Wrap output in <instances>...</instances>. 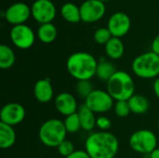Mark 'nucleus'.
Wrapping results in <instances>:
<instances>
[{
    "label": "nucleus",
    "mask_w": 159,
    "mask_h": 158,
    "mask_svg": "<svg viewBox=\"0 0 159 158\" xmlns=\"http://www.w3.org/2000/svg\"><path fill=\"white\" fill-rule=\"evenodd\" d=\"M118 149L117 138L109 131L91 133L85 142V151L90 158H114Z\"/></svg>",
    "instance_id": "nucleus-1"
},
{
    "label": "nucleus",
    "mask_w": 159,
    "mask_h": 158,
    "mask_svg": "<svg viewBox=\"0 0 159 158\" xmlns=\"http://www.w3.org/2000/svg\"><path fill=\"white\" fill-rule=\"evenodd\" d=\"M98 62L90 53L75 52L68 57L66 68L70 75L77 81L90 80L96 75Z\"/></svg>",
    "instance_id": "nucleus-2"
},
{
    "label": "nucleus",
    "mask_w": 159,
    "mask_h": 158,
    "mask_svg": "<svg viewBox=\"0 0 159 158\" xmlns=\"http://www.w3.org/2000/svg\"><path fill=\"white\" fill-rule=\"evenodd\" d=\"M106 90L116 102L129 101L135 94V83L129 73L116 71L106 83Z\"/></svg>",
    "instance_id": "nucleus-3"
},
{
    "label": "nucleus",
    "mask_w": 159,
    "mask_h": 158,
    "mask_svg": "<svg viewBox=\"0 0 159 158\" xmlns=\"http://www.w3.org/2000/svg\"><path fill=\"white\" fill-rule=\"evenodd\" d=\"M67 133L63 121L57 118H51L45 121L38 131L40 142L50 148H57L66 140Z\"/></svg>",
    "instance_id": "nucleus-4"
},
{
    "label": "nucleus",
    "mask_w": 159,
    "mask_h": 158,
    "mask_svg": "<svg viewBox=\"0 0 159 158\" xmlns=\"http://www.w3.org/2000/svg\"><path fill=\"white\" fill-rule=\"evenodd\" d=\"M134 74L143 79H153L159 75V55L148 51L137 56L131 64Z\"/></svg>",
    "instance_id": "nucleus-5"
},
{
    "label": "nucleus",
    "mask_w": 159,
    "mask_h": 158,
    "mask_svg": "<svg viewBox=\"0 0 159 158\" xmlns=\"http://www.w3.org/2000/svg\"><path fill=\"white\" fill-rule=\"evenodd\" d=\"M129 143L134 152L143 155H150L157 148V138L152 130L140 129L131 134Z\"/></svg>",
    "instance_id": "nucleus-6"
},
{
    "label": "nucleus",
    "mask_w": 159,
    "mask_h": 158,
    "mask_svg": "<svg viewBox=\"0 0 159 158\" xmlns=\"http://www.w3.org/2000/svg\"><path fill=\"white\" fill-rule=\"evenodd\" d=\"M111 95L102 89H94L85 100V104L95 114L109 112L114 108L115 102Z\"/></svg>",
    "instance_id": "nucleus-7"
},
{
    "label": "nucleus",
    "mask_w": 159,
    "mask_h": 158,
    "mask_svg": "<svg viewBox=\"0 0 159 158\" xmlns=\"http://www.w3.org/2000/svg\"><path fill=\"white\" fill-rule=\"evenodd\" d=\"M9 35L12 44L20 49H28L32 47L35 40L34 31L26 24L13 26Z\"/></svg>",
    "instance_id": "nucleus-8"
},
{
    "label": "nucleus",
    "mask_w": 159,
    "mask_h": 158,
    "mask_svg": "<svg viewBox=\"0 0 159 158\" xmlns=\"http://www.w3.org/2000/svg\"><path fill=\"white\" fill-rule=\"evenodd\" d=\"M32 17L40 24L49 23L56 17V7L51 0H35L31 7Z\"/></svg>",
    "instance_id": "nucleus-9"
},
{
    "label": "nucleus",
    "mask_w": 159,
    "mask_h": 158,
    "mask_svg": "<svg viewBox=\"0 0 159 158\" xmlns=\"http://www.w3.org/2000/svg\"><path fill=\"white\" fill-rule=\"evenodd\" d=\"M106 11L103 2L100 0H86L80 6L81 20L86 23H93L102 19Z\"/></svg>",
    "instance_id": "nucleus-10"
},
{
    "label": "nucleus",
    "mask_w": 159,
    "mask_h": 158,
    "mask_svg": "<svg viewBox=\"0 0 159 158\" xmlns=\"http://www.w3.org/2000/svg\"><path fill=\"white\" fill-rule=\"evenodd\" d=\"M30 16H32L31 7L22 2L13 3L6 9V11H4V17L6 20L13 26L24 24Z\"/></svg>",
    "instance_id": "nucleus-11"
},
{
    "label": "nucleus",
    "mask_w": 159,
    "mask_h": 158,
    "mask_svg": "<svg viewBox=\"0 0 159 158\" xmlns=\"http://www.w3.org/2000/svg\"><path fill=\"white\" fill-rule=\"evenodd\" d=\"M25 115V109L20 103L9 102L2 107L0 111V120L2 123L14 127L24 120Z\"/></svg>",
    "instance_id": "nucleus-12"
},
{
    "label": "nucleus",
    "mask_w": 159,
    "mask_h": 158,
    "mask_svg": "<svg viewBox=\"0 0 159 158\" xmlns=\"http://www.w3.org/2000/svg\"><path fill=\"white\" fill-rule=\"evenodd\" d=\"M131 26L129 15L123 11H117L111 15L107 22V28L114 37L121 38L126 35Z\"/></svg>",
    "instance_id": "nucleus-13"
},
{
    "label": "nucleus",
    "mask_w": 159,
    "mask_h": 158,
    "mask_svg": "<svg viewBox=\"0 0 159 158\" xmlns=\"http://www.w3.org/2000/svg\"><path fill=\"white\" fill-rule=\"evenodd\" d=\"M54 104L57 111L64 116L73 115L78 110L75 98L69 92H61L58 94L54 100Z\"/></svg>",
    "instance_id": "nucleus-14"
},
{
    "label": "nucleus",
    "mask_w": 159,
    "mask_h": 158,
    "mask_svg": "<svg viewBox=\"0 0 159 158\" xmlns=\"http://www.w3.org/2000/svg\"><path fill=\"white\" fill-rule=\"evenodd\" d=\"M34 95L36 101L41 103L49 102L54 96V90L50 80L45 78L36 81L34 86Z\"/></svg>",
    "instance_id": "nucleus-15"
},
{
    "label": "nucleus",
    "mask_w": 159,
    "mask_h": 158,
    "mask_svg": "<svg viewBox=\"0 0 159 158\" xmlns=\"http://www.w3.org/2000/svg\"><path fill=\"white\" fill-rule=\"evenodd\" d=\"M77 114L81 122L82 129L91 131L96 127L97 118L95 116V113H93L85 103L78 107Z\"/></svg>",
    "instance_id": "nucleus-16"
},
{
    "label": "nucleus",
    "mask_w": 159,
    "mask_h": 158,
    "mask_svg": "<svg viewBox=\"0 0 159 158\" xmlns=\"http://www.w3.org/2000/svg\"><path fill=\"white\" fill-rule=\"evenodd\" d=\"M16 132L13 127L0 122V148H11L16 142Z\"/></svg>",
    "instance_id": "nucleus-17"
},
{
    "label": "nucleus",
    "mask_w": 159,
    "mask_h": 158,
    "mask_svg": "<svg viewBox=\"0 0 159 158\" xmlns=\"http://www.w3.org/2000/svg\"><path fill=\"white\" fill-rule=\"evenodd\" d=\"M105 53L111 60L120 59L125 52V47L122 40L118 37H112L104 46Z\"/></svg>",
    "instance_id": "nucleus-18"
},
{
    "label": "nucleus",
    "mask_w": 159,
    "mask_h": 158,
    "mask_svg": "<svg viewBox=\"0 0 159 158\" xmlns=\"http://www.w3.org/2000/svg\"><path fill=\"white\" fill-rule=\"evenodd\" d=\"M61 17L70 23H77L81 21L80 7H77L75 4L67 2L62 5L61 8Z\"/></svg>",
    "instance_id": "nucleus-19"
},
{
    "label": "nucleus",
    "mask_w": 159,
    "mask_h": 158,
    "mask_svg": "<svg viewBox=\"0 0 159 158\" xmlns=\"http://www.w3.org/2000/svg\"><path fill=\"white\" fill-rule=\"evenodd\" d=\"M128 102L131 113L135 115H143L150 108V102L147 98L140 94H134Z\"/></svg>",
    "instance_id": "nucleus-20"
},
{
    "label": "nucleus",
    "mask_w": 159,
    "mask_h": 158,
    "mask_svg": "<svg viewBox=\"0 0 159 158\" xmlns=\"http://www.w3.org/2000/svg\"><path fill=\"white\" fill-rule=\"evenodd\" d=\"M57 28L52 22L40 24L37 30V37L44 44H50L54 42L57 38Z\"/></svg>",
    "instance_id": "nucleus-21"
},
{
    "label": "nucleus",
    "mask_w": 159,
    "mask_h": 158,
    "mask_svg": "<svg viewBox=\"0 0 159 158\" xmlns=\"http://www.w3.org/2000/svg\"><path fill=\"white\" fill-rule=\"evenodd\" d=\"M16 61V56L13 49L7 46L1 45L0 46V68L2 70L10 69Z\"/></svg>",
    "instance_id": "nucleus-22"
},
{
    "label": "nucleus",
    "mask_w": 159,
    "mask_h": 158,
    "mask_svg": "<svg viewBox=\"0 0 159 158\" xmlns=\"http://www.w3.org/2000/svg\"><path fill=\"white\" fill-rule=\"evenodd\" d=\"M116 73V67L115 65L106 61V60H102L98 62V67H97V71H96V76L102 80V81H105L106 83L108 82V80Z\"/></svg>",
    "instance_id": "nucleus-23"
},
{
    "label": "nucleus",
    "mask_w": 159,
    "mask_h": 158,
    "mask_svg": "<svg viewBox=\"0 0 159 158\" xmlns=\"http://www.w3.org/2000/svg\"><path fill=\"white\" fill-rule=\"evenodd\" d=\"M63 124L68 133H76L82 129L77 112L68 116H65Z\"/></svg>",
    "instance_id": "nucleus-24"
},
{
    "label": "nucleus",
    "mask_w": 159,
    "mask_h": 158,
    "mask_svg": "<svg viewBox=\"0 0 159 158\" xmlns=\"http://www.w3.org/2000/svg\"><path fill=\"white\" fill-rule=\"evenodd\" d=\"M93 90L94 88H93L92 84L90 83V80L77 81L75 85V91H76L77 96L84 100H86Z\"/></svg>",
    "instance_id": "nucleus-25"
},
{
    "label": "nucleus",
    "mask_w": 159,
    "mask_h": 158,
    "mask_svg": "<svg viewBox=\"0 0 159 158\" xmlns=\"http://www.w3.org/2000/svg\"><path fill=\"white\" fill-rule=\"evenodd\" d=\"M113 37L112 34L110 33L109 29L106 27H102V28H99L97 29L94 34H93V38L94 41L100 45H106L108 43V41Z\"/></svg>",
    "instance_id": "nucleus-26"
},
{
    "label": "nucleus",
    "mask_w": 159,
    "mask_h": 158,
    "mask_svg": "<svg viewBox=\"0 0 159 158\" xmlns=\"http://www.w3.org/2000/svg\"><path fill=\"white\" fill-rule=\"evenodd\" d=\"M114 111L118 117H127L131 113L128 101H116L114 105Z\"/></svg>",
    "instance_id": "nucleus-27"
},
{
    "label": "nucleus",
    "mask_w": 159,
    "mask_h": 158,
    "mask_svg": "<svg viewBox=\"0 0 159 158\" xmlns=\"http://www.w3.org/2000/svg\"><path fill=\"white\" fill-rule=\"evenodd\" d=\"M57 150H58V153H59L61 156H62L64 158L69 156L70 155H72V154L75 151L74 143H73L71 141H69V140L63 141V142L57 147Z\"/></svg>",
    "instance_id": "nucleus-28"
},
{
    "label": "nucleus",
    "mask_w": 159,
    "mask_h": 158,
    "mask_svg": "<svg viewBox=\"0 0 159 158\" xmlns=\"http://www.w3.org/2000/svg\"><path fill=\"white\" fill-rule=\"evenodd\" d=\"M96 127L100 129V131H108L112 127V122L106 116H99L97 117Z\"/></svg>",
    "instance_id": "nucleus-29"
},
{
    "label": "nucleus",
    "mask_w": 159,
    "mask_h": 158,
    "mask_svg": "<svg viewBox=\"0 0 159 158\" xmlns=\"http://www.w3.org/2000/svg\"><path fill=\"white\" fill-rule=\"evenodd\" d=\"M65 158H90L89 154L83 150H75L72 155Z\"/></svg>",
    "instance_id": "nucleus-30"
},
{
    "label": "nucleus",
    "mask_w": 159,
    "mask_h": 158,
    "mask_svg": "<svg viewBox=\"0 0 159 158\" xmlns=\"http://www.w3.org/2000/svg\"><path fill=\"white\" fill-rule=\"evenodd\" d=\"M152 51L159 55V34L154 38L152 42Z\"/></svg>",
    "instance_id": "nucleus-31"
},
{
    "label": "nucleus",
    "mask_w": 159,
    "mask_h": 158,
    "mask_svg": "<svg viewBox=\"0 0 159 158\" xmlns=\"http://www.w3.org/2000/svg\"><path fill=\"white\" fill-rule=\"evenodd\" d=\"M153 90L157 98L159 100V77H157L153 84Z\"/></svg>",
    "instance_id": "nucleus-32"
},
{
    "label": "nucleus",
    "mask_w": 159,
    "mask_h": 158,
    "mask_svg": "<svg viewBox=\"0 0 159 158\" xmlns=\"http://www.w3.org/2000/svg\"><path fill=\"white\" fill-rule=\"evenodd\" d=\"M149 158H159V148H157L156 150H154L149 155Z\"/></svg>",
    "instance_id": "nucleus-33"
},
{
    "label": "nucleus",
    "mask_w": 159,
    "mask_h": 158,
    "mask_svg": "<svg viewBox=\"0 0 159 158\" xmlns=\"http://www.w3.org/2000/svg\"><path fill=\"white\" fill-rule=\"evenodd\" d=\"M100 1H102V2H103V3H105V2H107V1H110V0H100Z\"/></svg>",
    "instance_id": "nucleus-34"
},
{
    "label": "nucleus",
    "mask_w": 159,
    "mask_h": 158,
    "mask_svg": "<svg viewBox=\"0 0 159 158\" xmlns=\"http://www.w3.org/2000/svg\"><path fill=\"white\" fill-rule=\"evenodd\" d=\"M157 127H158V131H159V121H158V124H157Z\"/></svg>",
    "instance_id": "nucleus-35"
}]
</instances>
